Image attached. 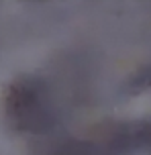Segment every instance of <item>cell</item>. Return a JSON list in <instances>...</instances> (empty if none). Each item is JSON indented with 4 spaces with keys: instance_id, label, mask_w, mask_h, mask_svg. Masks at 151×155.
Listing matches in <instances>:
<instances>
[{
    "instance_id": "6da1fadb",
    "label": "cell",
    "mask_w": 151,
    "mask_h": 155,
    "mask_svg": "<svg viewBox=\"0 0 151 155\" xmlns=\"http://www.w3.org/2000/svg\"><path fill=\"white\" fill-rule=\"evenodd\" d=\"M8 114L16 118V124L27 129H37L47 123V114L41 104L39 90L33 82H15V86L8 92L6 100Z\"/></svg>"
},
{
    "instance_id": "7a4b0ae2",
    "label": "cell",
    "mask_w": 151,
    "mask_h": 155,
    "mask_svg": "<svg viewBox=\"0 0 151 155\" xmlns=\"http://www.w3.org/2000/svg\"><path fill=\"white\" fill-rule=\"evenodd\" d=\"M119 145H125V147H139V149L151 151V120L139 123L135 129L125 131V135H123V139H120Z\"/></svg>"
}]
</instances>
